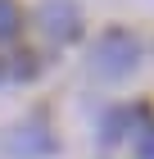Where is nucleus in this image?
I'll use <instances>...</instances> for the list:
<instances>
[{"instance_id":"nucleus-1","label":"nucleus","mask_w":154,"mask_h":159,"mask_svg":"<svg viewBox=\"0 0 154 159\" xmlns=\"http://www.w3.org/2000/svg\"><path fill=\"white\" fill-rule=\"evenodd\" d=\"M136 64H141V41L131 32H109L91 50V73L95 77H127Z\"/></svg>"},{"instance_id":"nucleus-2","label":"nucleus","mask_w":154,"mask_h":159,"mask_svg":"<svg viewBox=\"0 0 154 159\" xmlns=\"http://www.w3.org/2000/svg\"><path fill=\"white\" fill-rule=\"evenodd\" d=\"M41 23L50 27V37H55V41H64V37L77 32V14H73L68 0H50L46 9H41Z\"/></svg>"},{"instance_id":"nucleus-3","label":"nucleus","mask_w":154,"mask_h":159,"mask_svg":"<svg viewBox=\"0 0 154 159\" xmlns=\"http://www.w3.org/2000/svg\"><path fill=\"white\" fill-rule=\"evenodd\" d=\"M18 27H23V14L14 0H0V41H14L18 37Z\"/></svg>"},{"instance_id":"nucleus-4","label":"nucleus","mask_w":154,"mask_h":159,"mask_svg":"<svg viewBox=\"0 0 154 159\" xmlns=\"http://www.w3.org/2000/svg\"><path fill=\"white\" fill-rule=\"evenodd\" d=\"M136 155H141V159H154V123L141 127V136H136Z\"/></svg>"}]
</instances>
